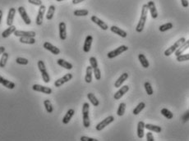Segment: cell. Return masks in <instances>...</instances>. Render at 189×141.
<instances>
[{"mask_svg":"<svg viewBox=\"0 0 189 141\" xmlns=\"http://www.w3.org/2000/svg\"><path fill=\"white\" fill-rule=\"evenodd\" d=\"M55 5H51L49 7V9H48L47 14H46V19L48 21H50L54 17V15H55Z\"/></svg>","mask_w":189,"mask_h":141,"instance_id":"31","label":"cell"},{"mask_svg":"<svg viewBox=\"0 0 189 141\" xmlns=\"http://www.w3.org/2000/svg\"><path fill=\"white\" fill-rule=\"evenodd\" d=\"M91 22H94V24H96L97 25H99V26H100V27L102 30H106L109 29V26H108V25L106 24L105 22H103L102 20H100V19L99 18V17H97L96 16H92V17H91Z\"/></svg>","mask_w":189,"mask_h":141,"instance_id":"12","label":"cell"},{"mask_svg":"<svg viewBox=\"0 0 189 141\" xmlns=\"http://www.w3.org/2000/svg\"><path fill=\"white\" fill-rule=\"evenodd\" d=\"M145 128L149 130L150 131H154L156 133H160L162 131V128L159 126H156V125H151V124H145Z\"/></svg>","mask_w":189,"mask_h":141,"instance_id":"28","label":"cell"},{"mask_svg":"<svg viewBox=\"0 0 189 141\" xmlns=\"http://www.w3.org/2000/svg\"><path fill=\"white\" fill-rule=\"evenodd\" d=\"M45 8L46 7L43 4L41 6H40L39 11H38V15H37L36 17V20L37 25H41L42 23H43V19H44V12H45Z\"/></svg>","mask_w":189,"mask_h":141,"instance_id":"10","label":"cell"},{"mask_svg":"<svg viewBox=\"0 0 189 141\" xmlns=\"http://www.w3.org/2000/svg\"><path fill=\"white\" fill-rule=\"evenodd\" d=\"M16 62L18 63L20 65H27L29 63V61L28 59L24 58H17L16 59Z\"/></svg>","mask_w":189,"mask_h":141,"instance_id":"42","label":"cell"},{"mask_svg":"<svg viewBox=\"0 0 189 141\" xmlns=\"http://www.w3.org/2000/svg\"><path fill=\"white\" fill-rule=\"evenodd\" d=\"M90 64L92 67V68L94 69L96 67H98V61H97V59L94 58V57H91L90 58Z\"/></svg>","mask_w":189,"mask_h":141,"instance_id":"43","label":"cell"},{"mask_svg":"<svg viewBox=\"0 0 189 141\" xmlns=\"http://www.w3.org/2000/svg\"><path fill=\"white\" fill-rule=\"evenodd\" d=\"M81 141H97L98 140L96 139H93V138L87 137V136H81L80 139Z\"/></svg>","mask_w":189,"mask_h":141,"instance_id":"46","label":"cell"},{"mask_svg":"<svg viewBox=\"0 0 189 141\" xmlns=\"http://www.w3.org/2000/svg\"><path fill=\"white\" fill-rule=\"evenodd\" d=\"M172 28H173V24L170 23V22H169V23H166V24L160 25L159 30H160V32H164V31H167L169 30H171Z\"/></svg>","mask_w":189,"mask_h":141,"instance_id":"39","label":"cell"},{"mask_svg":"<svg viewBox=\"0 0 189 141\" xmlns=\"http://www.w3.org/2000/svg\"><path fill=\"white\" fill-rule=\"evenodd\" d=\"M8 57H9V55L6 52H4V54H2V57H1V59H0V67H2V68L5 67V66L7 64Z\"/></svg>","mask_w":189,"mask_h":141,"instance_id":"33","label":"cell"},{"mask_svg":"<svg viewBox=\"0 0 189 141\" xmlns=\"http://www.w3.org/2000/svg\"><path fill=\"white\" fill-rule=\"evenodd\" d=\"M4 52H5V48L4 46H0V55L3 54Z\"/></svg>","mask_w":189,"mask_h":141,"instance_id":"50","label":"cell"},{"mask_svg":"<svg viewBox=\"0 0 189 141\" xmlns=\"http://www.w3.org/2000/svg\"><path fill=\"white\" fill-rule=\"evenodd\" d=\"M128 78V74L127 73H123L121 76L118 77V79L115 81L114 83V87L115 88H118V87L122 86V85L124 83V81H126Z\"/></svg>","mask_w":189,"mask_h":141,"instance_id":"21","label":"cell"},{"mask_svg":"<svg viewBox=\"0 0 189 141\" xmlns=\"http://www.w3.org/2000/svg\"><path fill=\"white\" fill-rule=\"evenodd\" d=\"M92 41H93V37L91 35H87L86 40H85V43H84L83 46V51L85 53H88L90 52L91 48V44H92Z\"/></svg>","mask_w":189,"mask_h":141,"instance_id":"19","label":"cell"},{"mask_svg":"<svg viewBox=\"0 0 189 141\" xmlns=\"http://www.w3.org/2000/svg\"><path fill=\"white\" fill-rule=\"evenodd\" d=\"M126 110V104L124 103H121L118 106V108L117 110V115L118 116H124Z\"/></svg>","mask_w":189,"mask_h":141,"instance_id":"35","label":"cell"},{"mask_svg":"<svg viewBox=\"0 0 189 141\" xmlns=\"http://www.w3.org/2000/svg\"><path fill=\"white\" fill-rule=\"evenodd\" d=\"M144 130H145V123L143 121H139L137 124V136L139 139L144 137Z\"/></svg>","mask_w":189,"mask_h":141,"instance_id":"27","label":"cell"},{"mask_svg":"<svg viewBox=\"0 0 189 141\" xmlns=\"http://www.w3.org/2000/svg\"><path fill=\"white\" fill-rule=\"evenodd\" d=\"M92 74H93V68L91 66H89L87 67V74L85 76V80L88 84L91 83L92 81Z\"/></svg>","mask_w":189,"mask_h":141,"instance_id":"26","label":"cell"},{"mask_svg":"<svg viewBox=\"0 0 189 141\" xmlns=\"http://www.w3.org/2000/svg\"><path fill=\"white\" fill-rule=\"evenodd\" d=\"M188 48H189V40H185V42L182 43V45L178 48L177 50L175 51V55L178 57V56H179V55L182 54H183V52H184L185 50H187Z\"/></svg>","mask_w":189,"mask_h":141,"instance_id":"22","label":"cell"},{"mask_svg":"<svg viewBox=\"0 0 189 141\" xmlns=\"http://www.w3.org/2000/svg\"><path fill=\"white\" fill-rule=\"evenodd\" d=\"M73 14L76 17H86L89 14V11L87 9H80V10H76L74 11Z\"/></svg>","mask_w":189,"mask_h":141,"instance_id":"38","label":"cell"},{"mask_svg":"<svg viewBox=\"0 0 189 141\" xmlns=\"http://www.w3.org/2000/svg\"><path fill=\"white\" fill-rule=\"evenodd\" d=\"M57 2H62V1H63V0H56Z\"/></svg>","mask_w":189,"mask_h":141,"instance_id":"52","label":"cell"},{"mask_svg":"<svg viewBox=\"0 0 189 141\" xmlns=\"http://www.w3.org/2000/svg\"><path fill=\"white\" fill-rule=\"evenodd\" d=\"M44 48L46 50L49 51L50 53H52L53 54L58 55L60 54V49H59L58 48L56 47V46H55V45H53V44L49 43V42H44Z\"/></svg>","mask_w":189,"mask_h":141,"instance_id":"11","label":"cell"},{"mask_svg":"<svg viewBox=\"0 0 189 141\" xmlns=\"http://www.w3.org/2000/svg\"><path fill=\"white\" fill-rule=\"evenodd\" d=\"M57 63L60 67H62L63 68L67 69V70H71L73 69V64H71L68 61H65L64 59H62V58H59L57 60Z\"/></svg>","mask_w":189,"mask_h":141,"instance_id":"23","label":"cell"},{"mask_svg":"<svg viewBox=\"0 0 189 141\" xmlns=\"http://www.w3.org/2000/svg\"><path fill=\"white\" fill-rule=\"evenodd\" d=\"M144 87H145L146 94H148V95H152L154 92H153L152 86H151L150 83V82H145V83L144 84Z\"/></svg>","mask_w":189,"mask_h":141,"instance_id":"40","label":"cell"},{"mask_svg":"<svg viewBox=\"0 0 189 141\" xmlns=\"http://www.w3.org/2000/svg\"><path fill=\"white\" fill-rule=\"evenodd\" d=\"M114 121V117L113 116H109L108 117H106L105 119H104L102 121H100V123H98L97 125H96V130H98V131H100L102 130L103 129H105L107 126H109L110 123H112Z\"/></svg>","mask_w":189,"mask_h":141,"instance_id":"6","label":"cell"},{"mask_svg":"<svg viewBox=\"0 0 189 141\" xmlns=\"http://www.w3.org/2000/svg\"><path fill=\"white\" fill-rule=\"evenodd\" d=\"M138 59H139V61H140V62H141V64H142V66L143 67H145V68H148V67H149L150 63H149V61H148V60H147V59H146V58L145 57V55L142 54H139L138 55Z\"/></svg>","mask_w":189,"mask_h":141,"instance_id":"30","label":"cell"},{"mask_svg":"<svg viewBox=\"0 0 189 141\" xmlns=\"http://www.w3.org/2000/svg\"><path fill=\"white\" fill-rule=\"evenodd\" d=\"M145 103H143V102H141L140 103H139L134 109H133V111H132V113L134 114V115H138L140 112H142L143 109L145 108Z\"/></svg>","mask_w":189,"mask_h":141,"instance_id":"34","label":"cell"},{"mask_svg":"<svg viewBox=\"0 0 189 141\" xmlns=\"http://www.w3.org/2000/svg\"><path fill=\"white\" fill-rule=\"evenodd\" d=\"M128 49V47L126 46V45H121L118 48H117L116 49H114L113 51H110L109 54H107L108 58L112 59V58H114L118 57V55L122 54L123 53H124L125 51H127Z\"/></svg>","mask_w":189,"mask_h":141,"instance_id":"5","label":"cell"},{"mask_svg":"<svg viewBox=\"0 0 189 141\" xmlns=\"http://www.w3.org/2000/svg\"><path fill=\"white\" fill-rule=\"evenodd\" d=\"M31 4L36 5V6H41L42 5V1L41 0H28Z\"/></svg>","mask_w":189,"mask_h":141,"instance_id":"45","label":"cell"},{"mask_svg":"<svg viewBox=\"0 0 189 141\" xmlns=\"http://www.w3.org/2000/svg\"><path fill=\"white\" fill-rule=\"evenodd\" d=\"M89 108L90 105L88 103H85L82 106V117H83V126L86 128H88L91 125L90 116H89Z\"/></svg>","mask_w":189,"mask_h":141,"instance_id":"3","label":"cell"},{"mask_svg":"<svg viewBox=\"0 0 189 141\" xmlns=\"http://www.w3.org/2000/svg\"><path fill=\"white\" fill-rule=\"evenodd\" d=\"M19 41L22 43H25V44H34L36 43V40L34 37H20Z\"/></svg>","mask_w":189,"mask_h":141,"instance_id":"29","label":"cell"},{"mask_svg":"<svg viewBox=\"0 0 189 141\" xmlns=\"http://www.w3.org/2000/svg\"><path fill=\"white\" fill-rule=\"evenodd\" d=\"M59 37L61 40H65L67 39V26H66L65 22H60L59 25Z\"/></svg>","mask_w":189,"mask_h":141,"instance_id":"14","label":"cell"},{"mask_svg":"<svg viewBox=\"0 0 189 141\" xmlns=\"http://www.w3.org/2000/svg\"><path fill=\"white\" fill-rule=\"evenodd\" d=\"M147 6H148V8H149V11L150 12V16L153 19H156L158 17V12H157L156 7V4L153 1H149L148 4H147Z\"/></svg>","mask_w":189,"mask_h":141,"instance_id":"16","label":"cell"},{"mask_svg":"<svg viewBox=\"0 0 189 141\" xmlns=\"http://www.w3.org/2000/svg\"><path fill=\"white\" fill-rule=\"evenodd\" d=\"M85 0H73V4H80L81 2H83Z\"/></svg>","mask_w":189,"mask_h":141,"instance_id":"49","label":"cell"},{"mask_svg":"<svg viewBox=\"0 0 189 141\" xmlns=\"http://www.w3.org/2000/svg\"><path fill=\"white\" fill-rule=\"evenodd\" d=\"M14 35L17 37H36V33L35 31H23V30H16L14 33Z\"/></svg>","mask_w":189,"mask_h":141,"instance_id":"13","label":"cell"},{"mask_svg":"<svg viewBox=\"0 0 189 141\" xmlns=\"http://www.w3.org/2000/svg\"><path fill=\"white\" fill-rule=\"evenodd\" d=\"M93 74L94 75V77L97 80H100L101 79V72H100V70L99 67L93 69Z\"/></svg>","mask_w":189,"mask_h":141,"instance_id":"41","label":"cell"},{"mask_svg":"<svg viewBox=\"0 0 189 141\" xmlns=\"http://www.w3.org/2000/svg\"><path fill=\"white\" fill-rule=\"evenodd\" d=\"M189 60V54H181L177 57V61H184Z\"/></svg>","mask_w":189,"mask_h":141,"instance_id":"44","label":"cell"},{"mask_svg":"<svg viewBox=\"0 0 189 141\" xmlns=\"http://www.w3.org/2000/svg\"><path fill=\"white\" fill-rule=\"evenodd\" d=\"M17 11H18L19 14L21 16L22 19L23 20V22H25V24H26V25H31V20L29 17V16L27 15V12L25 11V7H19Z\"/></svg>","mask_w":189,"mask_h":141,"instance_id":"8","label":"cell"},{"mask_svg":"<svg viewBox=\"0 0 189 141\" xmlns=\"http://www.w3.org/2000/svg\"><path fill=\"white\" fill-rule=\"evenodd\" d=\"M38 68L40 70V72H41V76H42V79L44 80V83H49L50 80V76L48 74L47 70L45 67V64H44V61H38Z\"/></svg>","mask_w":189,"mask_h":141,"instance_id":"4","label":"cell"},{"mask_svg":"<svg viewBox=\"0 0 189 141\" xmlns=\"http://www.w3.org/2000/svg\"><path fill=\"white\" fill-rule=\"evenodd\" d=\"M146 140L147 141H154L155 140L154 136H153L152 133H151L150 131L147 132V134H146Z\"/></svg>","mask_w":189,"mask_h":141,"instance_id":"47","label":"cell"},{"mask_svg":"<svg viewBox=\"0 0 189 141\" xmlns=\"http://www.w3.org/2000/svg\"><path fill=\"white\" fill-rule=\"evenodd\" d=\"M110 30L112 31L113 33L114 34H116L118 35H119L120 37H122V38H126L127 37V32L124 30H122L121 28L119 27H118L116 25H113V26H111L110 27Z\"/></svg>","mask_w":189,"mask_h":141,"instance_id":"17","label":"cell"},{"mask_svg":"<svg viewBox=\"0 0 189 141\" xmlns=\"http://www.w3.org/2000/svg\"><path fill=\"white\" fill-rule=\"evenodd\" d=\"M32 90L34 91H36V92H40V93H43V94H50L52 93V89L49 88V87L43 86L41 85H34L32 86Z\"/></svg>","mask_w":189,"mask_h":141,"instance_id":"9","label":"cell"},{"mask_svg":"<svg viewBox=\"0 0 189 141\" xmlns=\"http://www.w3.org/2000/svg\"><path fill=\"white\" fill-rule=\"evenodd\" d=\"M16 30H17V29H16V26L15 25H10L7 29H6L4 31H3L2 36H3V38H7V37L10 36L12 34H13Z\"/></svg>","mask_w":189,"mask_h":141,"instance_id":"24","label":"cell"},{"mask_svg":"<svg viewBox=\"0 0 189 141\" xmlns=\"http://www.w3.org/2000/svg\"><path fill=\"white\" fill-rule=\"evenodd\" d=\"M72 79H73V74L68 73V74H66L65 76H63L62 78H60V79H58V80H57L55 81V86L57 87V88L62 86L63 85H64V84L67 83V82H68V81L72 80Z\"/></svg>","mask_w":189,"mask_h":141,"instance_id":"7","label":"cell"},{"mask_svg":"<svg viewBox=\"0 0 189 141\" xmlns=\"http://www.w3.org/2000/svg\"><path fill=\"white\" fill-rule=\"evenodd\" d=\"M160 112H161V114H162L164 117H166V118L169 120H171L174 117V114L167 108H162Z\"/></svg>","mask_w":189,"mask_h":141,"instance_id":"36","label":"cell"},{"mask_svg":"<svg viewBox=\"0 0 189 141\" xmlns=\"http://www.w3.org/2000/svg\"><path fill=\"white\" fill-rule=\"evenodd\" d=\"M181 3H182V6L183 7H188L189 6L188 0H181Z\"/></svg>","mask_w":189,"mask_h":141,"instance_id":"48","label":"cell"},{"mask_svg":"<svg viewBox=\"0 0 189 141\" xmlns=\"http://www.w3.org/2000/svg\"><path fill=\"white\" fill-rule=\"evenodd\" d=\"M128 90H129V87L127 86V85H124L123 87H121L119 90L114 94L113 98H114V99H116V100H118V99H120V98H122L126 93H127Z\"/></svg>","mask_w":189,"mask_h":141,"instance_id":"15","label":"cell"},{"mask_svg":"<svg viewBox=\"0 0 189 141\" xmlns=\"http://www.w3.org/2000/svg\"><path fill=\"white\" fill-rule=\"evenodd\" d=\"M2 17H3V11L0 9V24H1V22H2Z\"/></svg>","mask_w":189,"mask_h":141,"instance_id":"51","label":"cell"},{"mask_svg":"<svg viewBox=\"0 0 189 141\" xmlns=\"http://www.w3.org/2000/svg\"><path fill=\"white\" fill-rule=\"evenodd\" d=\"M44 107H45V110H46V112L48 113H52L53 111H54V108H53V106H52V103H51L50 100H49V99H45L44 101Z\"/></svg>","mask_w":189,"mask_h":141,"instance_id":"37","label":"cell"},{"mask_svg":"<svg viewBox=\"0 0 189 141\" xmlns=\"http://www.w3.org/2000/svg\"><path fill=\"white\" fill-rule=\"evenodd\" d=\"M16 9L14 7H11L8 11V14H7V25L8 26L12 25L13 23V19H14L15 14H16Z\"/></svg>","mask_w":189,"mask_h":141,"instance_id":"20","label":"cell"},{"mask_svg":"<svg viewBox=\"0 0 189 141\" xmlns=\"http://www.w3.org/2000/svg\"><path fill=\"white\" fill-rule=\"evenodd\" d=\"M186 39L184 37H182V38H180L179 40H178V41H176L171 47H169V48H167L166 50L164 51V55L166 56V57H169V56H170L171 54H173L174 53H175V51L178 49V48L180 47L181 45H182V43L185 42Z\"/></svg>","mask_w":189,"mask_h":141,"instance_id":"2","label":"cell"},{"mask_svg":"<svg viewBox=\"0 0 189 141\" xmlns=\"http://www.w3.org/2000/svg\"><path fill=\"white\" fill-rule=\"evenodd\" d=\"M148 12H149V8H148L147 4H144V5L142 6L141 18H140V21L138 22V24L137 25V27H136V31H137V32L141 33L143 31L145 22H146V18H147Z\"/></svg>","mask_w":189,"mask_h":141,"instance_id":"1","label":"cell"},{"mask_svg":"<svg viewBox=\"0 0 189 141\" xmlns=\"http://www.w3.org/2000/svg\"><path fill=\"white\" fill-rule=\"evenodd\" d=\"M87 98L94 107H97V106H99L100 102H99V100L97 99V98L94 96V94H92V93H89V94H87Z\"/></svg>","mask_w":189,"mask_h":141,"instance_id":"32","label":"cell"},{"mask_svg":"<svg viewBox=\"0 0 189 141\" xmlns=\"http://www.w3.org/2000/svg\"><path fill=\"white\" fill-rule=\"evenodd\" d=\"M0 84L3 85L4 87H6L9 90H13L15 87H16V85L13 82H12L10 80H7V79L4 78L2 76H0Z\"/></svg>","mask_w":189,"mask_h":141,"instance_id":"18","label":"cell"},{"mask_svg":"<svg viewBox=\"0 0 189 141\" xmlns=\"http://www.w3.org/2000/svg\"><path fill=\"white\" fill-rule=\"evenodd\" d=\"M74 113H75L74 109H69V110L67 112V113H66V115L64 116V117H63V124H68L70 121H71V119L73 118Z\"/></svg>","mask_w":189,"mask_h":141,"instance_id":"25","label":"cell"}]
</instances>
